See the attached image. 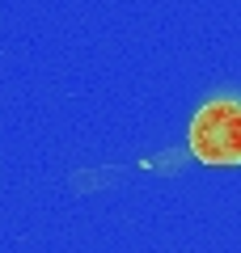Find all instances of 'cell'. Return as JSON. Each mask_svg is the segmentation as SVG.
<instances>
[{"label":"cell","instance_id":"obj_1","mask_svg":"<svg viewBox=\"0 0 241 253\" xmlns=\"http://www.w3.org/2000/svg\"><path fill=\"white\" fill-rule=\"evenodd\" d=\"M190 152L203 165H241V101L216 97L190 118Z\"/></svg>","mask_w":241,"mask_h":253}]
</instances>
